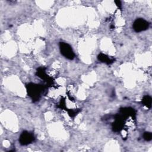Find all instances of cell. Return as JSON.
Masks as SVG:
<instances>
[{"label": "cell", "instance_id": "obj_1", "mask_svg": "<svg viewBox=\"0 0 152 152\" xmlns=\"http://www.w3.org/2000/svg\"><path fill=\"white\" fill-rule=\"evenodd\" d=\"M60 50L63 56L69 59H72L74 58V53L71 47L67 43L61 42L59 44Z\"/></svg>", "mask_w": 152, "mask_h": 152}, {"label": "cell", "instance_id": "obj_2", "mask_svg": "<svg viewBox=\"0 0 152 152\" xmlns=\"http://www.w3.org/2000/svg\"><path fill=\"white\" fill-rule=\"evenodd\" d=\"M34 84H31L27 86V91L28 95L32 97L33 99H38L41 92V87Z\"/></svg>", "mask_w": 152, "mask_h": 152}, {"label": "cell", "instance_id": "obj_3", "mask_svg": "<svg viewBox=\"0 0 152 152\" xmlns=\"http://www.w3.org/2000/svg\"><path fill=\"white\" fill-rule=\"evenodd\" d=\"M148 25L149 24L146 20L142 18H138L134 23L133 27L136 32H140L148 28Z\"/></svg>", "mask_w": 152, "mask_h": 152}, {"label": "cell", "instance_id": "obj_4", "mask_svg": "<svg viewBox=\"0 0 152 152\" xmlns=\"http://www.w3.org/2000/svg\"><path fill=\"white\" fill-rule=\"evenodd\" d=\"M33 135L25 131L20 135V142L22 145H27L33 140Z\"/></svg>", "mask_w": 152, "mask_h": 152}, {"label": "cell", "instance_id": "obj_5", "mask_svg": "<svg viewBox=\"0 0 152 152\" xmlns=\"http://www.w3.org/2000/svg\"><path fill=\"white\" fill-rule=\"evenodd\" d=\"M142 103L147 107H151V98L149 96H144L142 99Z\"/></svg>", "mask_w": 152, "mask_h": 152}, {"label": "cell", "instance_id": "obj_6", "mask_svg": "<svg viewBox=\"0 0 152 152\" xmlns=\"http://www.w3.org/2000/svg\"><path fill=\"white\" fill-rule=\"evenodd\" d=\"M98 58L100 61H102L103 62L107 63V64H109L110 62H112V61L110 59V58L108 56H107L106 55L102 54V53H100L98 56Z\"/></svg>", "mask_w": 152, "mask_h": 152}, {"label": "cell", "instance_id": "obj_7", "mask_svg": "<svg viewBox=\"0 0 152 152\" xmlns=\"http://www.w3.org/2000/svg\"><path fill=\"white\" fill-rule=\"evenodd\" d=\"M144 139L146 141H150L152 139V134L150 132H145L143 135Z\"/></svg>", "mask_w": 152, "mask_h": 152}, {"label": "cell", "instance_id": "obj_8", "mask_svg": "<svg viewBox=\"0 0 152 152\" xmlns=\"http://www.w3.org/2000/svg\"><path fill=\"white\" fill-rule=\"evenodd\" d=\"M115 2L116 5L117 6H118V7H120V6L121 5V1H115Z\"/></svg>", "mask_w": 152, "mask_h": 152}]
</instances>
